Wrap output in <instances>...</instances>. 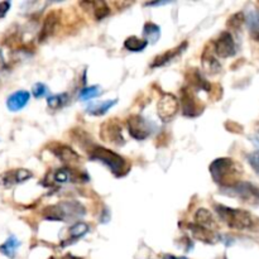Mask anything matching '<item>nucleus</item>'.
<instances>
[{
	"label": "nucleus",
	"mask_w": 259,
	"mask_h": 259,
	"mask_svg": "<svg viewBox=\"0 0 259 259\" xmlns=\"http://www.w3.org/2000/svg\"><path fill=\"white\" fill-rule=\"evenodd\" d=\"M245 22V15H244V13H242V12H239V13H235V14H233L232 17L229 18V19H228V27L230 28V29H233V30H239L240 28H242V25H243V23Z\"/></svg>",
	"instance_id": "30"
},
{
	"label": "nucleus",
	"mask_w": 259,
	"mask_h": 259,
	"mask_svg": "<svg viewBox=\"0 0 259 259\" xmlns=\"http://www.w3.org/2000/svg\"><path fill=\"white\" fill-rule=\"evenodd\" d=\"M162 259H187V258H177V257H174V255H164Z\"/></svg>",
	"instance_id": "37"
},
{
	"label": "nucleus",
	"mask_w": 259,
	"mask_h": 259,
	"mask_svg": "<svg viewBox=\"0 0 259 259\" xmlns=\"http://www.w3.org/2000/svg\"><path fill=\"white\" fill-rule=\"evenodd\" d=\"M42 215L46 220L50 222L70 223L85 217L86 209L81 202L71 200V201H61L58 204L46 206L42 210Z\"/></svg>",
	"instance_id": "2"
},
{
	"label": "nucleus",
	"mask_w": 259,
	"mask_h": 259,
	"mask_svg": "<svg viewBox=\"0 0 259 259\" xmlns=\"http://www.w3.org/2000/svg\"><path fill=\"white\" fill-rule=\"evenodd\" d=\"M30 100V94L27 90H18L13 93L12 95L8 96L7 99V108L13 113L20 111L28 105Z\"/></svg>",
	"instance_id": "15"
},
{
	"label": "nucleus",
	"mask_w": 259,
	"mask_h": 259,
	"mask_svg": "<svg viewBox=\"0 0 259 259\" xmlns=\"http://www.w3.org/2000/svg\"><path fill=\"white\" fill-rule=\"evenodd\" d=\"M70 101V95L67 93L57 94V95H51L47 99V105L51 110H60L63 106H66Z\"/></svg>",
	"instance_id": "25"
},
{
	"label": "nucleus",
	"mask_w": 259,
	"mask_h": 259,
	"mask_svg": "<svg viewBox=\"0 0 259 259\" xmlns=\"http://www.w3.org/2000/svg\"><path fill=\"white\" fill-rule=\"evenodd\" d=\"M33 174L28 169L24 168H18V169H12V171H7L5 174H3L0 176V185L3 187H12L14 185L23 184V182L28 181L29 179H32Z\"/></svg>",
	"instance_id": "14"
},
{
	"label": "nucleus",
	"mask_w": 259,
	"mask_h": 259,
	"mask_svg": "<svg viewBox=\"0 0 259 259\" xmlns=\"http://www.w3.org/2000/svg\"><path fill=\"white\" fill-rule=\"evenodd\" d=\"M181 109L182 114L185 116H189V118H195V116L200 115L204 110V106L197 100L190 86L182 88L181 90Z\"/></svg>",
	"instance_id": "10"
},
{
	"label": "nucleus",
	"mask_w": 259,
	"mask_h": 259,
	"mask_svg": "<svg viewBox=\"0 0 259 259\" xmlns=\"http://www.w3.org/2000/svg\"><path fill=\"white\" fill-rule=\"evenodd\" d=\"M52 153L57 157L60 161H62L63 163L68 164V167H73L75 168L76 164H78L81 162V157L75 149L71 148L70 146H66L62 143H53L50 147Z\"/></svg>",
	"instance_id": "11"
},
{
	"label": "nucleus",
	"mask_w": 259,
	"mask_h": 259,
	"mask_svg": "<svg viewBox=\"0 0 259 259\" xmlns=\"http://www.w3.org/2000/svg\"><path fill=\"white\" fill-rule=\"evenodd\" d=\"M100 137L105 143L111 144V146L120 147L125 144L121 125L116 121V119H111V120H108L101 124Z\"/></svg>",
	"instance_id": "7"
},
{
	"label": "nucleus",
	"mask_w": 259,
	"mask_h": 259,
	"mask_svg": "<svg viewBox=\"0 0 259 259\" xmlns=\"http://www.w3.org/2000/svg\"><path fill=\"white\" fill-rule=\"evenodd\" d=\"M118 100H104V101H95V103H90V105L86 108V113L94 116H101L105 115L114 105H116Z\"/></svg>",
	"instance_id": "21"
},
{
	"label": "nucleus",
	"mask_w": 259,
	"mask_h": 259,
	"mask_svg": "<svg viewBox=\"0 0 259 259\" xmlns=\"http://www.w3.org/2000/svg\"><path fill=\"white\" fill-rule=\"evenodd\" d=\"M215 212L220 220L233 230H250L255 225L254 218L245 210L215 205Z\"/></svg>",
	"instance_id": "4"
},
{
	"label": "nucleus",
	"mask_w": 259,
	"mask_h": 259,
	"mask_svg": "<svg viewBox=\"0 0 259 259\" xmlns=\"http://www.w3.org/2000/svg\"><path fill=\"white\" fill-rule=\"evenodd\" d=\"M187 227L191 230V235L195 239L200 240L202 243H206V244H214V243H217L218 235L215 234L214 230L201 227V225L196 224V223H191Z\"/></svg>",
	"instance_id": "17"
},
{
	"label": "nucleus",
	"mask_w": 259,
	"mask_h": 259,
	"mask_svg": "<svg viewBox=\"0 0 259 259\" xmlns=\"http://www.w3.org/2000/svg\"><path fill=\"white\" fill-rule=\"evenodd\" d=\"M194 218H195V223H196V224L207 228V229L212 230L214 228L218 227L214 217H212V214L207 209H199L196 212H195Z\"/></svg>",
	"instance_id": "22"
},
{
	"label": "nucleus",
	"mask_w": 259,
	"mask_h": 259,
	"mask_svg": "<svg viewBox=\"0 0 259 259\" xmlns=\"http://www.w3.org/2000/svg\"><path fill=\"white\" fill-rule=\"evenodd\" d=\"M147 46H148V42L146 39H142L136 35L128 37L124 40V48L131 51V52H142V51L146 50Z\"/></svg>",
	"instance_id": "26"
},
{
	"label": "nucleus",
	"mask_w": 259,
	"mask_h": 259,
	"mask_svg": "<svg viewBox=\"0 0 259 259\" xmlns=\"http://www.w3.org/2000/svg\"><path fill=\"white\" fill-rule=\"evenodd\" d=\"M20 247V242L17 239L15 235H10L2 245H0V253L4 254L5 257L14 259L15 255H17L18 248Z\"/></svg>",
	"instance_id": "23"
},
{
	"label": "nucleus",
	"mask_w": 259,
	"mask_h": 259,
	"mask_svg": "<svg viewBox=\"0 0 259 259\" xmlns=\"http://www.w3.org/2000/svg\"><path fill=\"white\" fill-rule=\"evenodd\" d=\"M2 66H4V57H3V53L2 51H0V67H2Z\"/></svg>",
	"instance_id": "38"
},
{
	"label": "nucleus",
	"mask_w": 259,
	"mask_h": 259,
	"mask_svg": "<svg viewBox=\"0 0 259 259\" xmlns=\"http://www.w3.org/2000/svg\"><path fill=\"white\" fill-rule=\"evenodd\" d=\"M89 157L93 161H98L103 163L104 166L108 167L111 174L116 177L125 176L129 172V169H131V164H129V162L124 157L110 151V149L96 146V144H94L89 149Z\"/></svg>",
	"instance_id": "3"
},
{
	"label": "nucleus",
	"mask_w": 259,
	"mask_h": 259,
	"mask_svg": "<svg viewBox=\"0 0 259 259\" xmlns=\"http://www.w3.org/2000/svg\"><path fill=\"white\" fill-rule=\"evenodd\" d=\"M89 5L93 8L96 20H103L110 13V8L105 2H89Z\"/></svg>",
	"instance_id": "28"
},
{
	"label": "nucleus",
	"mask_w": 259,
	"mask_h": 259,
	"mask_svg": "<svg viewBox=\"0 0 259 259\" xmlns=\"http://www.w3.org/2000/svg\"><path fill=\"white\" fill-rule=\"evenodd\" d=\"M245 23L249 29L250 37L259 42V10H250L245 17Z\"/></svg>",
	"instance_id": "24"
},
{
	"label": "nucleus",
	"mask_w": 259,
	"mask_h": 259,
	"mask_svg": "<svg viewBox=\"0 0 259 259\" xmlns=\"http://www.w3.org/2000/svg\"><path fill=\"white\" fill-rule=\"evenodd\" d=\"M61 259H82V258L75 257V255H71V254H67V255H65V257L61 258Z\"/></svg>",
	"instance_id": "36"
},
{
	"label": "nucleus",
	"mask_w": 259,
	"mask_h": 259,
	"mask_svg": "<svg viewBox=\"0 0 259 259\" xmlns=\"http://www.w3.org/2000/svg\"><path fill=\"white\" fill-rule=\"evenodd\" d=\"M53 184H85L89 181V177L83 172L77 171L73 167H62L56 169L52 174Z\"/></svg>",
	"instance_id": "8"
},
{
	"label": "nucleus",
	"mask_w": 259,
	"mask_h": 259,
	"mask_svg": "<svg viewBox=\"0 0 259 259\" xmlns=\"http://www.w3.org/2000/svg\"><path fill=\"white\" fill-rule=\"evenodd\" d=\"M180 110V101L174 94L164 93L157 104V114L164 123L171 121Z\"/></svg>",
	"instance_id": "6"
},
{
	"label": "nucleus",
	"mask_w": 259,
	"mask_h": 259,
	"mask_svg": "<svg viewBox=\"0 0 259 259\" xmlns=\"http://www.w3.org/2000/svg\"><path fill=\"white\" fill-rule=\"evenodd\" d=\"M215 55L222 58H229L237 53V45H235L234 37L229 30H224L220 33L218 39L212 42Z\"/></svg>",
	"instance_id": "9"
},
{
	"label": "nucleus",
	"mask_w": 259,
	"mask_h": 259,
	"mask_svg": "<svg viewBox=\"0 0 259 259\" xmlns=\"http://www.w3.org/2000/svg\"><path fill=\"white\" fill-rule=\"evenodd\" d=\"M189 83L190 88H194L196 90L206 91V93H211V85L206 81V78L201 75L199 70H190L189 73Z\"/></svg>",
	"instance_id": "20"
},
{
	"label": "nucleus",
	"mask_w": 259,
	"mask_h": 259,
	"mask_svg": "<svg viewBox=\"0 0 259 259\" xmlns=\"http://www.w3.org/2000/svg\"><path fill=\"white\" fill-rule=\"evenodd\" d=\"M89 232H90V225L86 224V223L83 222H76L75 224L71 225V228L68 229V239L63 242L62 247L75 244L78 239L85 237Z\"/></svg>",
	"instance_id": "19"
},
{
	"label": "nucleus",
	"mask_w": 259,
	"mask_h": 259,
	"mask_svg": "<svg viewBox=\"0 0 259 259\" xmlns=\"http://www.w3.org/2000/svg\"><path fill=\"white\" fill-rule=\"evenodd\" d=\"M225 191L230 192V195H233V196L239 197V199L250 202V204H252V201H258L259 200V189L249 182L240 181L239 184L230 187V189H227Z\"/></svg>",
	"instance_id": "12"
},
{
	"label": "nucleus",
	"mask_w": 259,
	"mask_h": 259,
	"mask_svg": "<svg viewBox=\"0 0 259 259\" xmlns=\"http://www.w3.org/2000/svg\"><path fill=\"white\" fill-rule=\"evenodd\" d=\"M186 48H187V42L185 40V42H182L181 45H179L177 47L172 48V50L166 51V52L162 53V55L157 56V57L153 60V62H152L151 67L152 68L162 67V66L167 65V63H169V62H172L175 58H177L180 55H182V53L185 52V50H186Z\"/></svg>",
	"instance_id": "16"
},
{
	"label": "nucleus",
	"mask_w": 259,
	"mask_h": 259,
	"mask_svg": "<svg viewBox=\"0 0 259 259\" xmlns=\"http://www.w3.org/2000/svg\"><path fill=\"white\" fill-rule=\"evenodd\" d=\"M201 63H202V68H204V71L207 73V75L214 76V75H218V73L222 71V65H220L219 60H218L217 55H215L212 43L207 45L206 47L204 48V51H202Z\"/></svg>",
	"instance_id": "13"
},
{
	"label": "nucleus",
	"mask_w": 259,
	"mask_h": 259,
	"mask_svg": "<svg viewBox=\"0 0 259 259\" xmlns=\"http://www.w3.org/2000/svg\"><path fill=\"white\" fill-rule=\"evenodd\" d=\"M168 4V2H157V3H147V7H153V5H163Z\"/></svg>",
	"instance_id": "34"
},
{
	"label": "nucleus",
	"mask_w": 259,
	"mask_h": 259,
	"mask_svg": "<svg viewBox=\"0 0 259 259\" xmlns=\"http://www.w3.org/2000/svg\"><path fill=\"white\" fill-rule=\"evenodd\" d=\"M126 126H128L131 137L136 141H144V139L149 138L154 129V125L151 121L138 114L131 115L126 119Z\"/></svg>",
	"instance_id": "5"
},
{
	"label": "nucleus",
	"mask_w": 259,
	"mask_h": 259,
	"mask_svg": "<svg viewBox=\"0 0 259 259\" xmlns=\"http://www.w3.org/2000/svg\"><path fill=\"white\" fill-rule=\"evenodd\" d=\"M10 7H12V3L10 2H0V19L5 18V15L9 12Z\"/></svg>",
	"instance_id": "33"
},
{
	"label": "nucleus",
	"mask_w": 259,
	"mask_h": 259,
	"mask_svg": "<svg viewBox=\"0 0 259 259\" xmlns=\"http://www.w3.org/2000/svg\"><path fill=\"white\" fill-rule=\"evenodd\" d=\"M100 93H101L100 88H99L98 85L86 86V88H83L82 90L80 91L78 98L83 101H89V100H93V99H95L96 96L100 95Z\"/></svg>",
	"instance_id": "29"
},
{
	"label": "nucleus",
	"mask_w": 259,
	"mask_h": 259,
	"mask_svg": "<svg viewBox=\"0 0 259 259\" xmlns=\"http://www.w3.org/2000/svg\"><path fill=\"white\" fill-rule=\"evenodd\" d=\"M253 142H254L255 146H259V133H257L254 137H253Z\"/></svg>",
	"instance_id": "35"
},
{
	"label": "nucleus",
	"mask_w": 259,
	"mask_h": 259,
	"mask_svg": "<svg viewBox=\"0 0 259 259\" xmlns=\"http://www.w3.org/2000/svg\"><path fill=\"white\" fill-rule=\"evenodd\" d=\"M209 169L215 184L222 186V189L224 190L239 184V177L243 174L242 168L238 166L237 162L228 157L217 158L215 161H212Z\"/></svg>",
	"instance_id": "1"
},
{
	"label": "nucleus",
	"mask_w": 259,
	"mask_h": 259,
	"mask_svg": "<svg viewBox=\"0 0 259 259\" xmlns=\"http://www.w3.org/2000/svg\"><path fill=\"white\" fill-rule=\"evenodd\" d=\"M32 94L35 99H42L45 96H47L50 94V90H48L47 86L42 82H37L33 85L32 88Z\"/></svg>",
	"instance_id": "31"
},
{
	"label": "nucleus",
	"mask_w": 259,
	"mask_h": 259,
	"mask_svg": "<svg viewBox=\"0 0 259 259\" xmlns=\"http://www.w3.org/2000/svg\"><path fill=\"white\" fill-rule=\"evenodd\" d=\"M58 23H60V13L56 12V10L55 12H51L46 17L45 22H43L42 29H40L39 35H38V40L39 42H45L46 39H48L56 32V28H57Z\"/></svg>",
	"instance_id": "18"
},
{
	"label": "nucleus",
	"mask_w": 259,
	"mask_h": 259,
	"mask_svg": "<svg viewBox=\"0 0 259 259\" xmlns=\"http://www.w3.org/2000/svg\"><path fill=\"white\" fill-rule=\"evenodd\" d=\"M143 35L147 42L156 43L159 39V37H161V28L156 23H146L143 27Z\"/></svg>",
	"instance_id": "27"
},
{
	"label": "nucleus",
	"mask_w": 259,
	"mask_h": 259,
	"mask_svg": "<svg viewBox=\"0 0 259 259\" xmlns=\"http://www.w3.org/2000/svg\"><path fill=\"white\" fill-rule=\"evenodd\" d=\"M247 159L249 166L253 168V171L259 176V151L252 152V153L248 154Z\"/></svg>",
	"instance_id": "32"
}]
</instances>
